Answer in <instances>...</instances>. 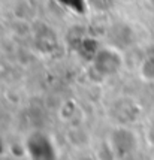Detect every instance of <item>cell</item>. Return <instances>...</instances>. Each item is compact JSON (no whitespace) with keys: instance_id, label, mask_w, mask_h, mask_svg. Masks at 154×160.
I'll return each instance as SVG.
<instances>
[{"instance_id":"6da1fadb","label":"cell","mask_w":154,"mask_h":160,"mask_svg":"<svg viewBox=\"0 0 154 160\" xmlns=\"http://www.w3.org/2000/svg\"><path fill=\"white\" fill-rule=\"evenodd\" d=\"M93 63H94L96 70L99 73H102V75H114L123 66L121 56L115 49H109V48L99 49L96 52V56L93 57Z\"/></svg>"},{"instance_id":"7a4b0ae2","label":"cell","mask_w":154,"mask_h":160,"mask_svg":"<svg viewBox=\"0 0 154 160\" xmlns=\"http://www.w3.org/2000/svg\"><path fill=\"white\" fill-rule=\"evenodd\" d=\"M142 73L145 78H154V54L145 58L142 64Z\"/></svg>"},{"instance_id":"3957f363","label":"cell","mask_w":154,"mask_h":160,"mask_svg":"<svg viewBox=\"0 0 154 160\" xmlns=\"http://www.w3.org/2000/svg\"><path fill=\"white\" fill-rule=\"evenodd\" d=\"M58 2L69 6L72 11H78V12H82L85 8V0H58Z\"/></svg>"},{"instance_id":"277c9868","label":"cell","mask_w":154,"mask_h":160,"mask_svg":"<svg viewBox=\"0 0 154 160\" xmlns=\"http://www.w3.org/2000/svg\"><path fill=\"white\" fill-rule=\"evenodd\" d=\"M90 3L93 6L96 8V9H100V11H105L108 8L112 6V3H114V0H90Z\"/></svg>"},{"instance_id":"5b68a950","label":"cell","mask_w":154,"mask_h":160,"mask_svg":"<svg viewBox=\"0 0 154 160\" xmlns=\"http://www.w3.org/2000/svg\"><path fill=\"white\" fill-rule=\"evenodd\" d=\"M151 2H153V3H154V0H151Z\"/></svg>"}]
</instances>
